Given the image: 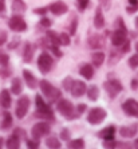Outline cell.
Wrapping results in <instances>:
<instances>
[{
    "label": "cell",
    "instance_id": "3957f363",
    "mask_svg": "<svg viewBox=\"0 0 138 149\" xmlns=\"http://www.w3.org/2000/svg\"><path fill=\"white\" fill-rule=\"evenodd\" d=\"M39 87H40L42 94L47 98V101H49L50 104H55V102H58V101L60 100V97H62L60 90H58L56 87L52 86L49 81L42 79L40 82H39Z\"/></svg>",
    "mask_w": 138,
    "mask_h": 149
},
{
    "label": "cell",
    "instance_id": "7dc6e473",
    "mask_svg": "<svg viewBox=\"0 0 138 149\" xmlns=\"http://www.w3.org/2000/svg\"><path fill=\"white\" fill-rule=\"evenodd\" d=\"M19 42H20V40H19V38H16V39H15V40H12V42H11V43H10V45H8V49H10V50H14V49H16V47H17V45H19Z\"/></svg>",
    "mask_w": 138,
    "mask_h": 149
},
{
    "label": "cell",
    "instance_id": "cb8c5ba5",
    "mask_svg": "<svg viewBox=\"0 0 138 149\" xmlns=\"http://www.w3.org/2000/svg\"><path fill=\"white\" fill-rule=\"evenodd\" d=\"M27 10V6L24 4L23 0H14L12 1V12L15 15H21Z\"/></svg>",
    "mask_w": 138,
    "mask_h": 149
},
{
    "label": "cell",
    "instance_id": "5bb4252c",
    "mask_svg": "<svg viewBox=\"0 0 138 149\" xmlns=\"http://www.w3.org/2000/svg\"><path fill=\"white\" fill-rule=\"evenodd\" d=\"M138 133V124L128 125V126H121L119 129V134L123 139H131Z\"/></svg>",
    "mask_w": 138,
    "mask_h": 149
},
{
    "label": "cell",
    "instance_id": "44dd1931",
    "mask_svg": "<svg viewBox=\"0 0 138 149\" xmlns=\"http://www.w3.org/2000/svg\"><path fill=\"white\" fill-rule=\"evenodd\" d=\"M94 27L95 28H103L105 27V16H103V14H102V8L101 7H97V10H95Z\"/></svg>",
    "mask_w": 138,
    "mask_h": 149
},
{
    "label": "cell",
    "instance_id": "83f0119b",
    "mask_svg": "<svg viewBox=\"0 0 138 149\" xmlns=\"http://www.w3.org/2000/svg\"><path fill=\"white\" fill-rule=\"evenodd\" d=\"M69 149H85V140L83 139H71L67 141Z\"/></svg>",
    "mask_w": 138,
    "mask_h": 149
},
{
    "label": "cell",
    "instance_id": "8fae6325",
    "mask_svg": "<svg viewBox=\"0 0 138 149\" xmlns=\"http://www.w3.org/2000/svg\"><path fill=\"white\" fill-rule=\"evenodd\" d=\"M126 34H128V32L123 31V30H121V28L115 30V31L113 32V35H111V43H113V46H115V47H121L125 42L128 40Z\"/></svg>",
    "mask_w": 138,
    "mask_h": 149
},
{
    "label": "cell",
    "instance_id": "d590c367",
    "mask_svg": "<svg viewBox=\"0 0 138 149\" xmlns=\"http://www.w3.org/2000/svg\"><path fill=\"white\" fill-rule=\"evenodd\" d=\"M10 63V56L4 52H0V66L1 67H7Z\"/></svg>",
    "mask_w": 138,
    "mask_h": 149
},
{
    "label": "cell",
    "instance_id": "7bdbcfd3",
    "mask_svg": "<svg viewBox=\"0 0 138 149\" xmlns=\"http://www.w3.org/2000/svg\"><path fill=\"white\" fill-rule=\"evenodd\" d=\"M86 110H87V106L85 104H79L78 106H76V111H78V114L79 116H82Z\"/></svg>",
    "mask_w": 138,
    "mask_h": 149
},
{
    "label": "cell",
    "instance_id": "9f6ffc18",
    "mask_svg": "<svg viewBox=\"0 0 138 149\" xmlns=\"http://www.w3.org/2000/svg\"><path fill=\"white\" fill-rule=\"evenodd\" d=\"M135 24L138 26V17H137V19H135Z\"/></svg>",
    "mask_w": 138,
    "mask_h": 149
},
{
    "label": "cell",
    "instance_id": "db71d44e",
    "mask_svg": "<svg viewBox=\"0 0 138 149\" xmlns=\"http://www.w3.org/2000/svg\"><path fill=\"white\" fill-rule=\"evenodd\" d=\"M134 149H138V139L134 141Z\"/></svg>",
    "mask_w": 138,
    "mask_h": 149
},
{
    "label": "cell",
    "instance_id": "f1b7e54d",
    "mask_svg": "<svg viewBox=\"0 0 138 149\" xmlns=\"http://www.w3.org/2000/svg\"><path fill=\"white\" fill-rule=\"evenodd\" d=\"M12 121H14L12 116H11L8 111H6V113H4L3 121H1V124H0V129H1V130H7V129H10L11 126H12Z\"/></svg>",
    "mask_w": 138,
    "mask_h": 149
},
{
    "label": "cell",
    "instance_id": "e575fe53",
    "mask_svg": "<svg viewBox=\"0 0 138 149\" xmlns=\"http://www.w3.org/2000/svg\"><path fill=\"white\" fill-rule=\"evenodd\" d=\"M128 63H129V66H130L131 69H137L138 67V52L137 54H134V55H131L130 58H129Z\"/></svg>",
    "mask_w": 138,
    "mask_h": 149
},
{
    "label": "cell",
    "instance_id": "d6986e66",
    "mask_svg": "<svg viewBox=\"0 0 138 149\" xmlns=\"http://www.w3.org/2000/svg\"><path fill=\"white\" fill-rule=\"evenodd\" d=\"M34 50L35 47L30 43V42H24V49H23V61L26 63H30L34 56Z\"/></svg>",
    "mask_w": 138,
    "mask_h": 149
},
{
    "label": "cell",
    "instance_id": "277c9868",
    "mask_svg": "<svg viewBox=\"0 0 138 149\" xmlns=\"http://www.w3.org/2000/svg\"><path fill=\"white\" fill-rule=\"evenodd\" d=\"M106 117L107 113L103 108H99V106L91 108L89 110V113H87V122L90 125H99L106 120Z\"/></svg>",
    "mask_w": 138,
    "mask_h": 149
},
{
    "label": "cell",
    "instance_id": "f35d334b",
    "mask_svg": "<svg viewBox=\"0 0 138 149\" xmlns=\"http://www.w3.org/2000/svg\"><path fill=\"white\" fill-rule=\"evenodd\" d=\"M14 134H16L17 137H20L21 140H23V139L27 140V134H26V130H24V129H21V128H15V129H14Z\"/></svg>",
    "mask_w": 138,
    "mask_h": 149
},
{
    "label": "cell",
    "instance_id": "ee69618b",
    "mask_svg": "<svg viewBox=\"0 0 138 149\" xmlns=\"http://www.w3.org/2000/svg\"><path fill=\"white\" fill-rule=\"evenodd\" d=\"M117 26H118V28H121V30H123V31L128 32V28H126V26H125L123 19H122V17H118L117 19Z\"/></svg>",
    "mask_w": 138,
    "mask_h": 149
},
{
    "label": "cell",
    "instance_id": "816d5d0a",
    "mask_svg": "<svg viewBox=\"0 0 138 149\" xmlns=\"http://www.w3.org/2000/svg\"><path fill=\"white\" fill-rule=\"evenodd\" d=\"M129 6H138V0H129Z\"/></svg>",
    "mask_w": 138,
    "mask_h": 149
},
{
    "label": "cell",
    "instance_id": "681fc988",
    "mask_svg": "<svg viewBox=\"0 0 138 149\" xmlns=\"http://www.w3.org/2000/svg\"><path fill=\"white\" fill-rule=\"evenodd\" d=\"M6 12V3H4V0H0V15H4Z\"/></svg>",
    "mask_w": 138,
    "mask_h": 149
},
{
    "label": "cell",
    "instance_id": "9c48e42d",
    "mask_svg": "<svg viewBox=\"0 0 138 149\" xmlns=\"http://www.w3.org/2000/svg\"><path fill=\"white\" fill-rule=\"evenodd\" d=\"M8 27H10L12 31L23 32L27 30V23H26L24 19H23L20 15H14V16H11L10 20H8Z\"/></svg>",
    "mask_w": 138,
    "mask_h": 149
},
{
    "label": "cell",
    "instance_id": "f5cc1de1",
    "mask_svg": "<svg viewBox=\"0 0 138 149\" xmlns=\"http://www.w3.org/2000/svg\"><path fill=\"white\" fill-rule=\"evenodd\" d=\"M6 144V141H4L3 137H0V149H3V145Z\"/></svg>",
    "mask_w": 138,
    "mask_h": 149
},
{
    "label": "cell",
    "instance_id": "ffe728a7",
    "mask_svg": "<svg viewBox=\"0 0 138 149\" xmlns=\"http://www.w3.org/2000/svg\"><path fill=\"white\" fill-rule=\"evenodd\" d=\"M79 74L83 77V78H86V79H91L94 77V67L93 65H89V63H85L82 65L79 69Z\"/></svg>",
    "mask_w": 138,
    "mask_h": 149
},
{
    "label": "cell",
    "instance_id": "f546056e",
    "mask_svg": "<svg viewBox=\"0 0 138 149\" xmlns=\"http://www.w3.org/2000/svg\"><path fill=\"white\" fill-rule=\"evenodd\" d=\"M47 39L50 40V46H58L60 45V39H59V35L54 31H47Z\"/></svg>",
    "mask_w": 138,
    "mask_h": 149
},
{
    "label": "cell",
    "instance_id": "9a60e30c",
    "mask_svg": "<svg viewBox=\"0 0 138 149\" xmlns=\"http://www.w3.org/2000/svg\"><path fill=\"white\" fill-rule=\"evenodd\" d=\"M50 11H51L52 14L55 15V16H60V15L66 14L67 12V6H66L63 1H60V0H58V1H54V3L50 6Z\"/></svg>",
    "mask_w": 138,
    "mask_h": 149
},
{
    "label": "cell",
    "instance_id": "ab89813d",
    "mask_svg": "<svg viewBox=\"0 0 138 149\" xmlns=\"http://www.w3.org/2000/svg\"><path fill=\"white\" fill-rule=\"evenodd\" d=\"M87 6H89V0H78V3H76V7L79 8L80 11L86 10Z\"/></svg>",
    "mask_w": 138,
    "mask_h": 149
},
{
    "label": "cell",
    "instance_id": "1f68e13d",
    "mask_svg": "<svg viewBox=\"0 0 138 149\" xmlns=\"http://www.w3.org/2000/svg\"><path fill=\"white\" fill-rule=\"evenodd\" d=\"M73 85H74V79L71 78V77H66L64 79H63V82H62L63 89H64V90H67V91H71Z\"/></svg>",
    "mask_w": 138,
    "mask_h": 149
},
{
    "label": "cell",
    "instance_id": "5b68a950",
    "mask_svg": "<svg viewBox=\"0 0 138 149\" xmlns=\"http://www.w3.org/2000/svg\"><path fill=\"white\" fill-rule=\"evenodd\" d=\"M30 105H31V101L28 95H21L16 102V108H15V116H16L19 120L24 118L27 116L28 110H30Z\"/></svg>",
    "mask_w": 138,
    "mask_h": 149
},
{
    "label": "cell",
    "instance_id": "484cf974",
    "mask_svg": "<svg viewBox=\"0 0 138 149\" xmlns=\"http://www.w3.org/2000/svg\"><path fill=\"white\" fill-rule=\"evenodd\" d=\"M46 145L49 149H60L62 142H60V139H56L55 136H50L46 139Z\"/></svg>",
    "mask_w": 138,
    "mask_h": 149
},
{
    "label": "cell",
    "instance_id": "7402d4cb",
    "mask_svg": "<svg viewBox=\"0 0 138 149\" xmlns=\"http://www.w3.org/2000/svg\"><path fill=\"white\" fill-rule=\"evenodd\" d=\"M105 54L102 51H95L91 54V63L94 67H101L105 62Z\"/></svg>",
    "mask_w": 138,
    "mask_h": 149
},
{
    "label": "cell",
    "instance_id": "7c38bea8",
    "mask_svg": "<svg viewBox=\"0 0 138 149\" xmlns=\"http://www.w3.org/2000/svg\"><path fill=\"white\" fill-rule=\"evenodd\" d=\"M71 95L74 98H79L82 97L85 93H87V86L86 83L83 82V81H74V85L71 87Z\"/></svg>",
    "mask_w": 138,
    "mask_h": 149
},
{
    "label": "cell",
    "instance_id": "bcb514c9",
    "mask_svg": "<svg viewBox=\"0 0 138 149\" xmlns=\"http://www.w3.org/2000/svg\"><path fill=\"white\" fill-rule=\"evenodd\" d=\"M129 50H130V42L126 40L123 45L121 46V51L122 52H129Z\"/></svg>",
    "mask_w": 138,
    "mask_h": 149
},
{
    "label": "cell",
    "instance_id": "74e56055",
    "mask_svg": "<svg viewBox=\"0 0 138 149\" xmlns=\"http://www.w3.org/2000/svg\"><path fill=\"white\" fill-rule=\"evenodd\" d=\"M118 149H134V145H131V142L128 141H119L117 144Z\"/></svg>",
    "mask_w": 138,
    "mask_h": 149
},
{
    "label": "cell",
    "instance_id": "b9f144b4",
    "mask_svg": "<svg viewBox=\"0 0 138 149\" xmlns=\"http://www.w3.org/2000/svg\"><path fill=\"white\" fill-rule=\"evenodd\" d=\"M76 26H78V19H76V17H74L73 22H71V30H70V35H74V34H75Z\"/></svg>",
    "mask_w": 138,
    "mask_h": 149
},
{
    "label": "cell",
    "instance_id": "52a82bcc",
    "mask_svg": "<svg viewBox=\"0 0 138 149\" xmlns=\"http://www.w3.org/2000/svg\"><path fill=\"white\" fill-rule=\"evenodd\" d=\"M103 87H105V90H106L107 95L110 97V100H114L118 94L123 90L122 83L119 82L118 79H109V81H106V82L103 83Z\"/></svg>",
    "mask_w": 138,
    "mask_h": 149
},
{
    "label": "cell",
    "instance_id": "f6af8a7d",
    "mask_svg": "<svg viewBox=\"0 0 138 149\" xmlns=\"http://www.w3.org/2000/svg\"><path fill=\"white\" fill-rule=\"evenodd\" d=\"M40 26H42V27L49 28L50 26H51V20H50L49 17H43V19L40 20Z\"/></svg>",
    "mask_w": 138,
    "mask_h": 149
},
{
    "label": "cell",
    "instance_id": "30bf717a",
    "mask_svg": "<svg viewBox=\"0 0 138 149\" xmlns=\"http://www.w3.org/2000/svg\"><path fill=\"white\" fill-rule=\"evenodd\" d=\"M122 110L125 111V114L138 118V102L134 98H129L122 104Z\"/></svg>",
    "mask_w": 138,
    "mask_h": 149
},
{
    "label": "cell",
    "instance_id": "6da1fadb",
    "mask_svg": "<svg viewBox=\"0 0 138 149\" xmlns=\"http://www.w3.org/2000/svg\"><path fill=\"white\" fill-rule=\"evenodd\" d=\"M56 110L60 116H63L67 120H75V118L80 117L76 111V108H74V105L71 101L64 100V98H60V100L56 102Z\"/></svg>",
    "mask_w": 138,
    "mask_h": 149
},
{
    "label": "cell",
    "instance_id": "4316f807",
    "mask_svg": "<svg viewBox=\"0 0 138 149\" xmlns=\"http://www.w3.org/2000/svg\"><path fill=\"white\" fill-rule=\"evenodd\" d=\"M87 98L90 101H97L99 97V87L97 85H91V86L87 87Z\"/></svg>",
    "mask_w": 138,
    "mask_h": 149
},
{
    "label": "cell",
    "instance_id": "d4e9b609",
    "mask_svg": "<svg viewBox=\"0 0 138 149\" xmlns=\"http://www.w3.org/2000/svg\"><path fill=\"white\" fill-rule=\"evenodd\" d=\"M21 90H23V87H21V79L17 78V77H15L14 79H12V82H11V93L14 94V95H20Z\"/></svg>",
    "mask_w": 138,
    "mask_h": 149
},
{
    "label": "cell",
    "instance_id": "d6a6232c",
    "mask_svg": "<svg viewBox=\"0 0 138 149\" xmlns=\"http://www.w3.org/2000/svg\"><path fill=\"white\" fill-rule=\"evenodd\" d=\"M117 144H118V142L115 141L114 139H111V140H103V142H102V145H103L105 149H117Z\"/></svg>",
    "mask_w": 138,
    "mask_h": 149
},
{
    "label": "cell",
    "instance_id": "ba28073f",
    "mask_svg": "<svg viewBox=\"0 0 138 149\" xmlns=\"http://www.w3.org/2000/svg\"><path fill=\"white\" fill-rule=\"evenodd\" d=\"M52 66H54V59L50 54L47 52H42L38 58V69L42 74H47L51 71Z\"/></svg>",
    "mask_w": 138,
    "mask_h": 149
},
{
    "label": "cell",
    "instance_id": "c3c4849f",
    "mask_svg": "<svg viewBox=\"0 0 138 149\" xmlns=\"http://www.w3.org/2000/svg\"><path fill=\"white\" fill-rule=\"evenodd\" d=\"M126 11H128L129 14H133V12L138 11V6H129V7H126Z\"/></svg>",
    "mask_w": 138,
    "mask_h": 149
},
{
    "label": "cell",
    "instance_id": "603a6c76",
    "mask_svg": "<svg viewBox=\"0 0 138 149\" xmlns=\"http://www.w3.org/2000/svg\"><path fill=\"white\" fill-rule=\"evenodd\" d=\"M20 137H17L16 134H11L6 141V146L7 149H19L20 148Z\"/></svg>",
    "mask_w": 138,
    "mask_h": 149
},
{
    "label": "cell",
    "instance_id": "ac0fdd59",
    "mask_svg": "<svg viewBox=\"0 0 138 149\" xmlns=\"http://www.w3.org/2000/svg\"><path fill=\"white\" fill-rule=\"evenodd\" d=\"M23 78H24L26 85H27L30 89H32V90H34L35 87H36V85H38V81H36L35 75L31 73V71H30V70H23Z\"/></svg>",
    "mask_w": 138,
    "mask_h": 149
},
{
    "label": "cell",
    "instance_id": "836d02e7",
    "mask_svg": "<svg viewBox=\"0 0 138 149\" xmlns=\"http://www.w3.org/2000/svg\"><path fill=\"white\" fill-rule=\"evenodd\" d=\"M59 39H60V45L62 46H69L71 43V39H70V35H67L66 32L59 34Z\"/></svg>",
    "mask_w": 138,
    "mask_h": 149
},
{
    "label": "cell",
    "instance_id": "e0dca14e",
    "mask_svg": "<svg viewBox=\"0 0 138 149\" xmlns=\"http://www.w3.org/2000/svg\"><path fill=\"white\" fill-rule=\"evenodd\" d=\"M115 126L114 125H109L106 128H103L102 130H99L98 133V137H101L102 140H111L114 139V136H115Z\"/></svg>",
    "mask_w": 138,
    "mask_h": 149
},
{
    "label": "cell",
    "instance_id": "f907efd6",
    "mask_svg": "<svg viewBox=\"0 0 138 149\" xmlns=\"http://www.w3.org/2000/svg\"><path fill=\"white\" fill-rule=\"evenodd\" d=\"M130 86H131V89H133V90H137V89H138V79H133V81H131Z\"/></svg>",
    "mask_w": 138,
    "mask_h": 149
},
{
    "label": "cell",
    "instance_id": "8d00e7d4",
    "mask_svg": "<svg viewBox=\"0 0 138 149\" xmlns=\"http://www.w3.org/2000/svg\"><path fill=\"white\" fill-rule=\"evenodd\" d=\"M60 140L62 141H70L71 140V132H70L69 129H62V132H60Z\"/></svg>",
    "mask_w": 138,
    "mask_h": 149
},
{
    "label": "cell",
    "instance_id": "4dcf8cb0",
    "mask_svg": "<svg viewBox=\"0 0 138 149\" xmlns=\"http://www.w3.org/2000/svg\"><path fill=\"white\" fill-rule=\"evenodd\" d=\"M26 145H27L28 149H39V146H40V142H39V140L36 139H27L26 140Z\"/></svg>",
    "mask_w": 138,
    "mask_h": 149
},
{
    "label": "cell",
    "instance_id": "7a4b0ae2",
    "mask_svg": "<svg viewBox=\"0 0 138 149\" xmlns=\"http://www.w3.org/2000/svg\"><path fill=\"white\" fill-rule=\"evenodd\" d=\"M35 104H36V117L42 118V120H50V121H54L55 120V116L52 113L51 108H50L49 104H46V101L42 98L40 94H36L35 95Z\"/></svg>",
    "mask_w": 138,
    "mask_h": 149
},
{
    "label": "cell",
    "instance_id": "60d3db41",
    "mask_svg": "<svg viewBox=\"0 0 138 149\" xmlns=\"http://www.w3.org/2000/svg\"><path fill=\"white\" fill-rule=\"evenodd\" d=\"M47 11H50L49 7H40V8H35L34 10V14H38V15H46Z\"/></svg>",
    "mask_w": 138,
    "mask_h": 149
},
{
    "label": "cell",
    "instance_id": "2e32d148",
    "mask_svg": "<svg viewBox=\"0 0 138 149\" xmlns=\"http://www.w3.org/2000/svg\"><path fill=\"white\" fill-rule=\"evenodd\" d=\"M12 105V98H11V93L7 89H3L0 91V106L4 109H10Z\"/></svg>",
    "mask_w": 138,
    "mask_h": 149
},
{
    "label": "cell",
    "instance_id": "4fadbf2b",
    "mask_svg": "<svg viewBox=\"0 0 138 149\" xmlns=\"http://www.w3.org/2000/svg\"><path fill=\"white\" fill-rule=\"evenodd\" d=\"M87 43H89V47H90V49L99 50V49H102V47L105 46V38L102 36V35L94 34V35H91V36L89 38Z\"/></svg>",
    "mask_w": 138,
    "mask_h": 149
},
{
    "label": "cell",
    "instance_id": "11a10c76",
    "mask_svg": "<svg viewBox=\"0 0 138 149\" xmlns=\"http://www.w3.org/2000/svg\"><path fill=\"white\" fill-rule=\"evenodd\" d=\"M135 50H137V52H138V42H137V45H135Z\"/></svg>",
    "mask_w": 138,
    "mask_h": 149
},
{
    "label": "cell",
    "instance_id": "8992f818",
    "mask_svg": "<svg viewBox=\"0 0 138 149\" xmlns=\"http://www.w3.org/2000/svg\"><path fill=\"white\" fill-rule=\"evenodd\" d=\"M50 132H51V126H50L49 122L40 121V122H36V124L32 126L31 136L36 140H40V139H43V137H46L47 134H50Z\"/></svg>",
    "mask_w": 138,
    "mask_h": 149
}]
</instances>
